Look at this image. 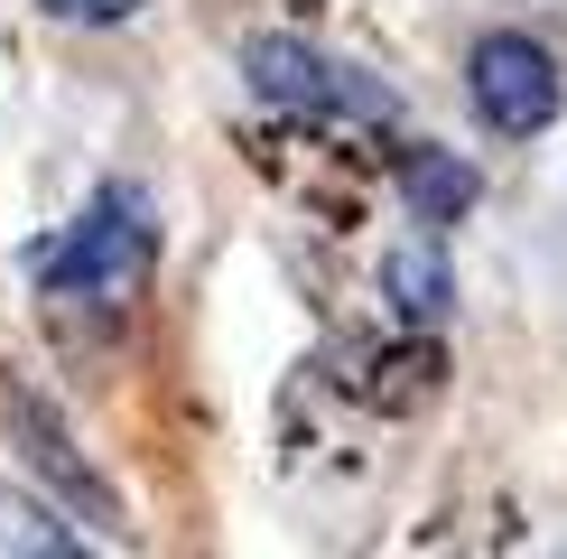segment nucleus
Returning a JSON list of instances; mask_svg holds the SVG:
<instances>
[{
  "mask_svg": "<svg viewBox=\"0 0 567 559\" xmlns=\"http://www.w3.org/2000/svg\"><path fill=\"white\" fill-rule=\"evenodd\" d=\"M150 262H158V224H150V196L140 186H103L56 243L38 252V289L47 308H84V317H122L140 289H150Z\"/></svg>",
  "mask_w": 567,
  "mask_h": 559,
  "instance_id": "f257e3e1",
  "label": "nucleus"
},
{
  "mask_svg": "<svg viewBox=\"0 0 567 559\" xmlns=\"http://www.w3.org/2000/svg\"><path fill=\"white\" fill-rule=\"evenodd\" d=\"M243 75L261 103L279 112H307V122H363V131H391L400 122V93L382 75H363V65L326 57L317 38H289V29H261L243 47Z\"/></svg>",
  "mask_w": 567,
  "mask_h": 559,
  "instance_id": "f03ea898",
  "label": "nucleus"
},
{
  "mask_svg": "<svg viewBox=\"0 0 567 559\" xmlns=\"http://www.w3.org/2000/svg\"><path fill=\"white\" fill-rule=\"evenodd\" d=\"M465 93H475V112L503 140H539L567 112V75H558V57L539 38H522V29H493V38H475V57H465Z\"/></svg>",
  "mask_w": 567,
  "mask_h": 559,
  "instance_id": "7ed1b4c3",
  "label": "nucleus"
},
{
  "mask_svg": "<svg viewBox=\"0 0 567 559\" xmlns=\"http://www.w3.org/2000/svg\"><path fill=\"white\" fill-rule=\"evenodd\" d=\"M382 289L400 317H446V298H456V271H446V252L429 243V233H410V243L382 262Z\"/></svg>",
  "mask_w": 567,
  "mask_h": 559,
  "instance_id": "20e7f679",
  "label": "nucleus"
},
{
  "mask_svg": "<svg viewBox=\"0 0 567 559\" xmlns=\"http://www.w3.org/2000/svg\"><path fill=\"white\" fill-rule=\"evenodd\" d=\"M0 559H93V550L65 531V512H47L38 495L0 485Z\"/></svg>",
  "mask_w": 567,
  "mask_h": 559,
  "instance_id": "39448f33",
  "label": "nucleus"
},
{
  "mask_svg": "<svg viewBox=\"0 0 567 559\" xmlns=\"http://www.w3.org/2000/svg\"><path fill=\"white\" fill-rule=\"evenodd\" d=\"M400 186H410V205H419L429 224H456L465 205L484 196V186H475V169H465L456 150H410V159H400Z\"/></svg>",
  "mask_w": 567,
  "mask_h": 559,
  "instance_id": "423d86ee",
  "label": "nucleus"
},
{
  "mask_svg": "<svg viewBox=\"0 0 567 559\" xmlns=\"http://www.w3.org/2000/svg\"><path fill=\"white\" fill-rule=\"evenodd\" d=\"M38 10H47V19H75V29H122L140 0H38Z\"/></svg>",
  "mask_w": 567,
  "mask_h": 559,
  "instance_id": "0eeeda50",
  "label": "nucleus"
}]
</instances>
